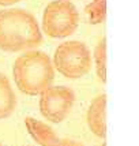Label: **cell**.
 I'll list each match as a JSON object with an SVG mask.
<instances>
[{"label": "cell", "mask_w": 139, "mask_h": 146, "mask_svg": "<svg viewBox=\"0 0 139 146\" xmlns=\"http://www.w3.org/2000/svg\"><path fill=\"white\" fill-rule=\"evenodd\" d=\"M36 17L23 8L0 10V49L8 53L36 49L42 44Z\"/></svg>", "instance_id": "obj_1"}, {"label": "cell", "mask_w": 139, "mask_h": 146, "mask_svg": "<svg viewBox=\"0 0 139 146\" xmlns=\"http://www.w3.org/2000/svg\"><path fill=\"white\" fill-rule=\"evenodd\" d=\"M13 76L21 93L38 96L53 83L55 68L52 59L42 51H25L14 63Z\"/></svg>", "instance_id": "obj_2"}, {"label": "cell", "mask_w": 139, "mask_h": 146, "mask_svg": "<svg viewBox=\"0 0 139 146\" xmlns=\"http://www.w3.org/2000/svg\"><path fill=\"white\" fill-rule=\"evenodd\" d=\"M91 52L82 41H64L53 53V68L68 79H79L91 70Z\"/></svg>", "instance_id": "obj_3"}, {"label": "cell", "mask_w": 139, "mask_h": 146, "mask_svg": "<svg viewBox=\"0 0 139 146\" xmlns=\"http://www.w3.org/2000/svg\"><path fill=\"white\" fill-rule=\"evenodd\" d=\"M79 13L70 0H52L45 7L41 32L51 38H67L76 32Z\"/></svg>", "instance_id": "obj_4"}, {"label": "cell", "mask_w": 139, "mask_h": 146, "mask_svg": "<svg viewBox=\"0 0 139 146\" xmlns=\"http://www.w3.org/2000/svg\"><path fill=\"white\" fill-rule=\"evenodd\" d=\"M38 96L40 113L53 124L66 120L75 104V92L68 86L51 85Z\"/></svg>", "instance_id": "obj_5"}, {"label": "cell", "mask_w": 139, "mask_h": 146, "mask_svg": "<svg viewBox=\"0 0 139 146\" xmlns=\"http://www.w3.org/2000/svg\"><path fill=\"white\" fill-rule=\"evenodd\" d=\"M105 109H107V96L100 94L91 100L87 109L86 120L90 131L98 138H105L107 124H105Z\"/></svg>", "instance_id": "obj_6"}, {"label": "cell", "mask_w": 139, "mask_h": 146, "mask_svg": "<svg viewBox=\"0 0 139 146\" xmlns=\"http://www.w3.org/2000/svg\"><path fill=\"white\" fill-rule=\"evenodd\" d=\"M25 126L29 135L40 146H51L59 141L56 133L51 128V126H48L34 117H26Z\"/></svg>", "instance_id": "obj_7"}, {"label": "cell", "mask_w": 139, "mask_h": 146, "mask_svg": "<svg viewBox=\"0 0 139 146\" xmlns=\"http://www.w3.org/2000/svg\"><path fill=\"white\" fill-rule=\"evenodd\" d=\"M17 107V97L13 86L3 72H0V120L10 117Z\"/></svg>", "instance_id": "obj_8"}, {"label": "cell", "mask_w": 139, "mask_h": 146, "mask_svg": "<svg viewBox=\"0 0 139 146\" xmlns=\"http://www.w3.org/2000/svg\"><path fill=\"white\" fill-rule=\"evenodd\" d=\"M94 66L98 78L102 82H105L107 81V42H105V38H102L94 48Z\"/></svg>", "instance_id": "obj_9"}, {"label": "cell", "mask_w": 139, "mask_h": 146, "mask_svg": "<svg viewBox=\"0 0 139 146\" xmlns=\"http://www.w3.org/2000/svg\"><path fill=\"white\" fill-rule=\"evenodd\" d=\"M86 15H87L89 23L91 25H100L105 21L107 15V3L105 0L102 1H94L91 0V3H89L86 6Z\"/></svg>", "instance_id": "obj_10"}, {"label": "cell", "mask_w": 139, "mask_h": 146, "mask_svg": "<svg viewBox=\"0 0 139 146\" xmlns=\"http://www.w3.org/2000/svg\"><path fill=\"white\" fill-rule=\"evenodd\" d=\"M51 146H83V143L78 142V141L66 138V139H59L56 143H53V145H51Z\"/></svg>", "instance_id": "obj_11"}, {"label": "cell", "mask_w": 139, "mask_h": 146, "mask_svg": "<svg viewBox=\"0 0 139 146\" xmlns=\"http://www.w3.org/2000/svg\"><path fill=\"white\" fill-rule=\"evenodd\" d=\"M21 0H0V6L1 7H10V6H14L19 3Z\"/></svg>", "instance_id": "obj_12"}, {"label": "cell", "mask_w": 139, "mask_h": 146, "mask_svg": "<svg viewBox=\"0 0 139 146\" xmlns=\"http://www.w3.org/2000/svg\"><path fill=\"white\" fill-rule=\"evenodd\" d=\"M94 1H102V0H94Z\"/></svg>", "instance_id": "obj_13"}, {"label": "cell", "mask_w": 139, "mask_h": 146, "mask_svg": "<svg viewBox=\"0 0 139 146\" xmlns=\"http://www.w3.org/2000/svg\"><path fill=\"white\" fill-rule=\"evenodd\" d=\"M101 146H107V145H105V143H102V145Z\"/></svg>", "instance_id": "obj_14"}, {"label": "cell", "mask_w": 139, "mask_h": 146, "mask_svg": "<svg viewBox=\"0 0 139 146\" xmlns=\"http://www.w3.org/2000/svg\"><path fill=\"white\" fill-rule=\"evenodd\" d=\"M0 146H1V143H0Z\"/></svg>", "instance_id": "obj_15"}, {"label": "cell", "mask_w": 139, "mask_h": 146, "mask_svg": "<svg viewBox=\"0 0 139 146\" xmlns=\"http://www.w3.org/2000/svg\"><path fill=\"white\" fill-rule=\"evenodd\" d=\"M27 146H29V145H27Z\"/></svg>", "instance_id": "obj_16"}]
</instances>
